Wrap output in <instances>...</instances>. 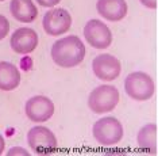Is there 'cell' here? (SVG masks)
Here are the masks:
<instances>
[{"label":"cell","instance_id":"8992f818","mask_svg":"<svg viewBox=\"0 0 158 156\" xmlns=\"http://www.w3.org/2000/svg\"><path fill=\"white\" fill-rule=\"evenodd\" d=\"M84 37L95 49H107L112 42V34L108 26L99 19H91L84 26Z\"/></svg>","mask_w":158,"mask_h":156},{"label":"cell","instance_id":"ffe728a7","mask_svg":"<svg viewBox=\"0 0 158 156\" xmlns=\"http://www.w3.org/2000/svg\"><path fill=\"white\" fill-rule=\"evenodd\" d=\"M0 2H4V0H0Z\"/></svg>","mask_w":158,"mask_h":156},{"label":"cell","instance_id":"7a4b0ae2","mask_svg":"<svg viewBox=\"0 0 158 156\" xmlns=\"http://www.w3.org/2000/svg\"><path fill=\"white\" fill-rule=\"evenodd\" d=\"M119 99L120 95L116 87L104 84L92 90L88 98V106L93 113L104 114L112 111L116 107V105L119 103Z\"/></svg>","mask_w":158,"mask_h":156},{"label":"cell","instance_id":"2e32d148","mask_svg":"<svg viewBox=\"0 0 158 156\" xmlns=\"http://www.w3.org/2000/svg\"><path fill=\"white\" fill-rule=\"evenodd\" d=\"M37 2L41 7H54L58 4L61 0H37Z\"/></svg>","mask_w":158,"mask_h":156},{"label":"cell","instance_id":"ba28073f","mask_svg":"<svg viewBox=\"0 0 158 156\" xmlns=\"http://www.w3.org/2000/svg\"><path fill=\"white\" fill-rule=\"evenodd\" d=\"M93 74L98 79L104 82H112L120 75V61L112 54H99L92 63Z\"/></svg>","mask_w":158,"mask_h":156},{"label":"cell","instance_id":"e0dca14e","mask_svg":"<svg viewBox=\"0 0 158 156\" xmlns=\"http://www.w3.org/2000/svg\"><path fill=\"white\" fill-rule=\"evenodd\" d=\"M145 7L150 10H156L157 8V0H139Z\"/></svg>","mask_w":158,"mask_h":156},{"label":"cell","instance_id":"30bf717a","mask_svg":"<svg viewBox=\"0 0 158 156\" xmlns=\"http://www.w3.org/2000/svg\"><path fill=\"white\" fill-rule=\"evenodd\" d=\"M11 48L15 53L19 54H28L37 48L38 45V35L33 29L20 27L15 30L11 35Z\"/></svg>","mask_w":158,"mask_h":156},{"label":"cell","instance_id":"9a60e30c","mask_svg":"<svg viewBox=\"0 0 158 156\" xmlns=\"http://www.w3.org/2000/svg\"><path fill=\"white\" fill-rule=\"evenodd\" d=\"M10 31V23L6 16L0 15V39L6 38Z\"/></svg>","mask_w":158,"mask_h":156},{"label":"cell","instance_id":"5bb4252c","mask_svg":"<svg viewBox=\"0 0 158 156\" xmlns=\"http://www.w3.org/2000/svg\"><path fill=\"white\" fill-rule=\"evenodd\" d=\"M136 140H138V145L141 147V149L154 155L157 152V125H145L139 130Z\"/></svg>","mask_w":158,"mask_h":156},{"label":"cell","instance_id":"3957f363","mask_svg":"<svg viewBox=\"0 0 158 156\" xmlns=\"http://www.w3.org/2000/svg\"><path fill=\"white\" fill-rule=\"evenodd\" d=\"M93 137L102 145H116L123 137V126L115 117L100 118L93 125Z\"/></svg>","mask_w":158,"mask_h":156},{"label":"cell","instance_id":"9c48e42d","mask_svg":"<svg viewBox=\"0 0 158 156\" xmlns=\"http://www.w3.org/2000/svg\"><path fill=\"white\" fill-rule=\"evenodd\" d=\"M54 114V103L44 95L33 96L26 102V115L33 122H45Z\"/></svg>","mask_w":158,"mask_h":156},{"label":"cell","instance_id":"5b68a950","mask_svg":"<svg viewBox=\"0 0 158 156\" xmlns=\"http://www.w3.org/2000/svg\"><path fill=\"white\" fill-rule=\"evenodd\" d=\"M27 143L31 149L38 155L54 154L58 148L54 133L45 126H34L28 130Z\"/></svg>","mask_w":158,"mask_h":156},{"label":"cell","instance_id":"ac0fdd59","mask_svg":"<svg viewBox=\"0 0 158 156\" xmlns=\"http://www.w3.org/2000/svg\"><path fill=\"white\" fill-rule=\"evenodd\" d=\"M8 156H11V155H28V152L26 149H23V148H12V149H10V152L7 154Z\"/></svg>","mask_w":158,"mask_h":156},{"label":"cell","instance_id":"52a82bcc","mask_svg":"<svg viewBox=\"0 0 158 156\" xmlns=\"http://www.w3.org/2000/svg\"><path fill=\"white\" fill-rule=\"evenodd\" d=\"M72 26V16L64 8H53L48 11L44 16V29L49 35L58 37L69 31Z\"/></svg>","mask_w":158,"mask_h":156},{"label":"cell","instance_id":"d6986e66","mask_svg":"<svg viewBox=\"0 0 158 156\" xmlns=\"http://www.w3.org/2000/svg\"><path fill=\"white\" fill-rule=\"evenodd\" d=\"M4 148H6V143H4V139L2 137V135H0V155L4 152Z\"/></svg>","mask_w":158,"mask_h":156},{"label":"cell","instance_id":"8fae6325","mask_svg":"<svg viewBox=\"0 0 158 156\" xmlns=\"http://www.w3.org/2000/svg\"><path fill=\"white\" fill-rule=\"evenodd\" d=\"M100 16L110 22H119L127 15V3L126 0H98L96 4Z\"/></svg>","mask_w":158,"mask_h":156},{"label":"cell","instance_id":"4fadbf2b","mask_svg":"<svg viewBox=\"0 0 158 156\" xmlns=\"http://www.w3.org/2000/svg\"><path fill=\"white\" fill-rule=\"evenodd\" d=\"M20 83L19 69L11 63L0 61V90L12 91Z\"/></svg>","mask_w":158,"mask_h":156},{"label":"cell","instance_id":"7c38bea8","mask_svg":"<svg viewBox=\"0 0 158 156\" xmlns=\"http://www.w3.org/2000/svg\"><path fill=\"white\" fill-rule=\"evenodd\" d=\"M10 10H11L12 16L23 23L34 22L38 16V10L33 0H11Z\"/></svg>","mask_w":158,"mask_h":156},{"label":"cell","instance_id":"6da1fadb","mask_svg":"<svg viewBox=\"0 0 158 156\" xmlns=\"http://www.w3.org/2000/svg\"><path fill=\"white\" fill-rule=\"evenodd\" d=\"M85 57V46L77 35H68L56 41L52 46L53 61L62 68H73Z\"/></svg>","mask_w":158,"mask_h":156},{"label":"cell","instance_id":"277c9868","mask_svg":"<svg viewBox=\"0 0 158 156\" xmlns=\"http://www.w3.org/2000/svg\"><path fill=\"white\" fill-rule=\"evenodd\" d=\"M124 90L134 100H149L154 94V82L145 72H132L124 79Z\"/></svg>","mask_w":158,"mask_h":156}]
</instances>
